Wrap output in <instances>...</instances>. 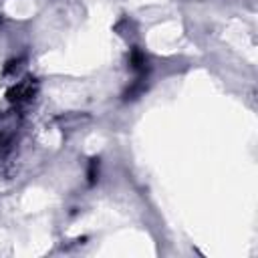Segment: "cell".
Instances as JSON below:
<instances>
[{
	"mask_svg": "<svg viewBox=\"0 0 258 258\" xmlns=\"http://www.w3.org/2000/svg\"><path fill=\"white\" fill-rule=\"evenodd\" d=\"M8 101L12 103H24V101H30L34 97V83L32 81H24V83H18L14 85L10 91H8Z\"/></svg>",
	"mask_w": 258,
	"mask_h": 258,
	"instance_id": "1",
	"label": "cell"
},
{
	"mask_svg": "<svg viewBox=\"0 0 258 258\" xmlns=\"http://www.w3.org/2000/svg\"><path fill=\"white\" fill-rule=\"evenodd\" d=\"M131 67L135 71H143L147 67V58L139 48H133V52H131Z\"/></svg>",
	"mask_w": 258,
	"mask_h": 258,
	"instance_id": "2",
	"label": "cell"
}]
</instances>
